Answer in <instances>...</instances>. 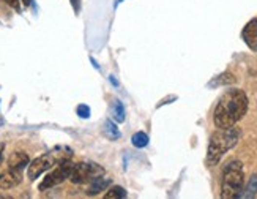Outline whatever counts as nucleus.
<instances>
[{
    "label": "nucleus",
    "instance_id": "obj_1",
    "mask_svg": "<svg viewBox=\"0 0 257 199\" xmlns=\"http://www.w3.org/2000/svg\"><path fill=\"white\" fill-rule=\"evenodd\" d=\"M248 97L240 89H231L222 94L213 112V122L218 128L235 127L248 112Z\"/></svg>",
    "mask_w": 257,
    "mask_h": 199
},
{
    "label": "nucleus",
    "instance_id": "obj_2",
    "mask_svg": "<svg viewBox=\"0 0 257 199\" xmlns=\"http://www.w3.org/2000/svg\"><path fill=\"white\" fill-rule=\"evenodd\" d=\"M240 139V130L231 127V128H218V131H215L210 142H208L207 149V164L208 166H216L221 158L227 154L229 150L234 149L237 142Z\"/></svg>",
    "mask_w": 257,
    "mask_h": 199
},
{
    "label": "nucleus",
    "instance_id": "obj_3",
    "mask_svg": "<svg viewBox=\"0 0 257 199\" xmlns=\"http://www.w3.org/2000/svg\"><path fill=\"white\" fill-rule=\"evenodd\" d=\"M245 187V172H243V163L238 160H234L229 163L224 172H222V182H221V198L234 199L240 198L241 190Z\"/></svg>",
    "mask_w": 257,
    "mask_h": 199
},
{
    "label": "nucleus",
    "instance_id": "obj_4",
    "mask_svg": "<svg viewBox=\"0 0 257 199\" xmlns=\"http://www.w3.org/2000/svg\"><path fill=\"white\" fill-rule=\"evenodd\" d=\"M104 169L99 164H90V163H79L74 164L70 174V180L76 185L90 183L95 179L103 177Z\"/></svg>",
    "mask_w": 257,
    "mask_h": 199
},
{
    "label": "nucleus",
    "instance_id": "obj_5",
    "mask_svg": "<svg viewBox=\"0 0 257 199\" xmlns=\"http://www.w3.org/2000/svg\"><path fill=\"white\" fill-rule=\"evenodd\" d=\"M73 163L70 160H63L60 161V164L57 166L56 169H54L52 172H49L44 180L40 183V190L44 191V190H49L52 187H56V185L62 183L63 180H66V179H70V174H71V169H73Z\"/></svg>",
    "mask_w": 257,
    "mask_h": 199
},
{
    "label": "nucleus",
    "instance_id": "obj_6",
    "mask_svg": "<svg viewBox=\"0 0 257 199\" xmlns=\"http://www.w3.org/2000/svg\"><path fill=\"white\" fill-rule=\"evenodd\" d=\"M51 166H52V158L49 155L38 157L27 166V176H29L30 180H35V179H38L43 172L51 169Z\"/></svg>",
    "mask_w": 257,
    "mask_h": 199
},
{
    "label": "nucleus",
    "instance_id": "obj_7",
    "mask_svg": "<svg viewBox=\"0 0 257 199\" xmlns=\"http://www.w3.org/2000/svg\"><path fill=\"white\" fill-rule=\"evenodd\" d=\"M22 182V171L19 169H8L0 174V188L2 190H11L16 185Z\"/></svg>",
    "mask_w": 257,
    "mask_h": 199
},
{
    "label": "nucleus",
    "instance_id": "obj_8",
    "mask_svg": "<svg viewBox=\"0 0 257 199\" xmlns=\"http://www.w3.org/2000/svg\"><path fill=\"white\" fill-rule=\"evenodd\" d=\"M241 38L251 51L257 52V19H251L241 30Z\"/></svg>",
    "mask_w": 257,
    "mask_h": 199
},
{
    "label": "nucleus",
    "instance_id": "obj_9",
    "mask_svg": "<svg viewBox=\"0 0 257 199\" xmlns=\"http://www.w3.org/2000/svg\"><path fill=\"white\" fill-rule=\"evenodd\" d=\"M30 160H29V155L24 154V152H13L8 158V166L11 169H19V171H24L27 166H29Z\"/></svg>",
    "mask_w": 257,
    "mask_h": 199
},
{
    "label": "nucleus",
    "instance_id": "obj_10",
    "mask_svg": "<svg viewBox=\"0 0 257 199\" xmlns=\"http://www.w3.org/2000/svg\"><path fill=\"white\" fill-rule=\"evenodd\" d=\"M235 76L232 75V73H229V71H226V73H221V75H218L216 78H213L210 82H208V87H222V85H232V84H235Z\"/></svg>",
    "mask_w": 257,
    "mask_h": 199
},
{
    "label": "nucleus",
    "instance_id": "obj_11",
    "mask_svg": "<svg viewBox=\"0 0 257 199\" xmlns=\"http://www.w3.org/2000/svg\"><path fill=\"white\" fill-rule=\"evenodd\" d=\"M92 185L89 187V191H87V195L89 196H95V195H99L101 191H106V188L111 185V179H103V177H98L95 179L93 182H90Z\"/></svg>",
    "mask_w": 257,
    "mask_h": 199
},
{
    "label": "nucleus",
    "instance_id": "obj_12",
    "mask_svg": "<svg viewBox=\"0 0 257 199\" xmlns=\"http://www.w3.org/2000/svg\"><path fill=\"white\" fill-rule=\"evenodd\" d=\"M103 135L109 139V141H117V139H120L121 133L112 120H106L103 123Z\"/></svg>",
    "mask_w": 257,
    "mask_h": 199
},
{
    "label": "nucleus",
    "instance_id": "obj_13",
    "mask_svg": "<svg viewBox=\"0 0 257 199\" xmlns=\"http://www.w3.org/2000/svg\"><path fill=\"white\" fill-rule=\"evenodd\" d=\"M256 195H257V174L251 176V179H249L248 183H246V187H243L240 198L251 199V198H254Z\"/></svg>",
    "mask_w": 257,
    "mask_h": 199
},
{
    "label": "nucleus",
    "instance_id": "obj_14",
    "mask_svg": "<svg viewBox=\"0 0 257 199\" xmlns=\"http://www.w3.org/2000/svg\"><path fill=\"white\" fill-rule=\"evenodd\" d=\"M112 116H114V120L119 122V123H123L125 122V108L119 100H114L112 103Z\"/></svg>",
    "mask_w": 257,
    "mask_h": 199
},
{
    "label": "nucleus",
    "instance_id": "obj_15",
    "mask_svg": "<svg viewBox=\"0 0 257 199\" xmlns=\"http://www.w3.org/2000/svg\"><path fill=\"white\" fill-rule=\"evenodd\" d=\"M148 135L147 133H144V131H138V133H134L133 135V138H131V142H133V145L134 147H138V149H144V147H147L148 145Z\"/></svg>",
    "mask_w": 257,
    "mask_h": 199
},
{
    "label": "nucleus",
    "instance_id": "obj_16",
    "mask_svg": "<svg viewBox=\"0 0 257 199\" xmlns=\"http://www.w3.org/2000/svg\"><path fill=\"white\" fill-rule=\"evenodd\" d=\"M106 199H121V198H126V190L123 187H112L107 190V193L104 195Z\"/></svg>",
    "mask_w": 257,
    "mask_h": 199
},
{
    "label": "nucleus",
    "instance_id": "obj_17",
    "mask_svg": "<svg viewBox=\"0 0 257 199\" xmlns=\"http://www.w3.org/2000/svg\"><path fill=\"white\" fill-rule=\"evenodd\" d=\"M78 116L82 119H89L90 117V108L87 104H80L78 106Z\"/></svg>",
    "mask_w": 257,
    "mask_h": 199
},
{
    "label": "nucleus",
    "instance_id": "obj_18",
    "mask_svg": "<svg viewBox=\"0 0 257 199\" xmlns=\"http://www.w3.org/2000/svg\"><path fill=\"white\" fill-rule=\"evenodd\" d=\"M6 3H8L11 8H15V10H21V3H19V0H5Z\"/></svg>",
    "mask_w": 257,
    "mask_h": 199
},
{
    "label": "nucleus",
    "instance_id": "obj_19",
    "mask_svg": "<svg viewBox=\"0 0 257 199\" xmlns=\"http://www.w3.org/2000/svg\"><path fill=\"white\" fill-rule=\"evenodd\" d=\"M3 150H5V144H0V164L3 161Z\"/></svg>",
    "mask_w": 257,
    "mask_h": 199
},
{
    "label": "nucleus",
    "instance_id": "obj_20",
    "mask_svg": "<svg viewBox=\"0 0 257 199\" xmlns=\"http://www.w3.org/2000/svg\"><path fill=\"white\" fill-rule=\"evenodd\" d=\"M73 5H74V8H76V11L79 10V0H71Z\"/></svg>",
    "mask_w": 257,
    "mask_h": 199
},
{
    "label": "nucleus",
    "instance_id": "obj_21",
    "mask_svg": "<svg viewBox=\"0 0 257 199\" xmlns=\"http://www.w3.org/2000/svg\"><path fill=\"white\" fill-rule=\"evenodd\" d=\"M22 2H24L25 5H29V3H30V0H22Z\"/></svg>",
    "mask_w": 257,
    "mask_h": 199
},
{
    "label": "nucleus",
    "instance_id": "obj_22",
    "mask_svg": "<svg viewBox=\"0 0 257 199\" xmlns=\"http://www.w3.org/2000/svg\"><path fill=\"white\" fill-rule=\"evenodd\" d=\"M117 2H121V0H117Z\"/></svg>",
    "mask_w": 257,
    "mask_h": 199
}]
</instances>
